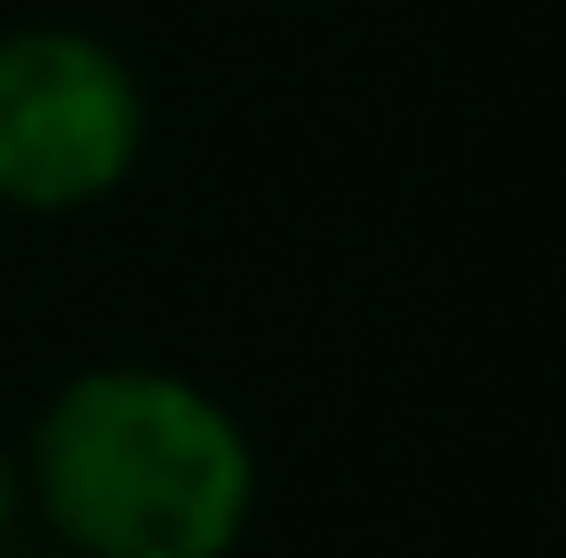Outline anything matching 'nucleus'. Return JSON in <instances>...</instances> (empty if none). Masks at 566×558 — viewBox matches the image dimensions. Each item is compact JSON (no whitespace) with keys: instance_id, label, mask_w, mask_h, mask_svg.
<instances>
[{"instance_id":"1","label":"nucleus","mask_w":566,"mask_h":558,"mask_svg":"<svg viewBox=\"0 0 566 558\" xmlns=\"http://www.w3.org/2000/svg\"><path fill=\"white\" fill-rule=\"evenodd\" d=\"M17 485L74 558H230L263 468L213 387L165 361H99L33 411Z\"/></svg>"},{"instance_id":"2","label":"nucleus","mask_w":566,"mask_h":558,"mask_svg":"<svg viewBox=\"0 0 566 558\" xmlns=\"http://www.w3.org/2000/svg\"><path fill=\"white\" fill-rule=\"evenodd\" d=\"M148 91L132 57L83 25L0 33V206L83 214L140 172Z\"/></svg>"},{"instance_id":"3","label":"nucleus","mask_w":566,"mask_h":558,"mask_svg":"<svg viewBox=\"0 0 566 558\" xmlns=\"http://www.w3.org/2000/svg\"><path fill=\"white\" fill-rule=\"evenodd\" d=\"M17 526H25V485H17V452L0 444V550H9Z\"/></svg>"}]
</instances>
